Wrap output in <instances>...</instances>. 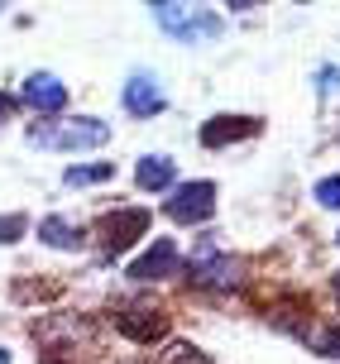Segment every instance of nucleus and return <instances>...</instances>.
<instances>
[{
  "label": "nucleus",
  "mask_w": 340,
  "mask_h": 364,
  "mask_svg": "<svg viewBox=\"0 0 340 364\" xmlns=\"http://www.w3.org/2000/svg\"><path fill=\"white\" fill-rule=\"evenodd\" d=\"M154 19L163 24V34H173L178 43H206V38L221 34V15L201 10V5H173V0H159V5H154Z\"/></svg>",
  "instance_id": "obj_1"
},
{
  "label": "nucleus",
  "mask_w": 340,
  "mask_h": 364,
  "mask_svg": "<svg viewBox=\"0 0 340 364\" xmlns=\"http://www.w3.org/2000/svg\"><path fill=\"white\" fill-rule=\"evenodd\" d=\"M19 96L34 110H43V115H58V110L68 106V82H58L53 73H29L24 87H19Z\"/></svg>",
  "instance_id": "obj_7"
},
{
  "label": "nucleus",
  "mask_w": 340,
  "mask_h": 364,
  "mask_svg": "<svg viewBox=\"0 0 340 364\" xmlns=\"http://www.w3.org/2000/svg\"><path fill=\"white\" fill-rule=\"evenodd\" d=\"M163 106H168V96H163V87H159V77H154V73H134L125 82V110H129V115L149 120V115H159Z\"/></svg>",
  "instance_id": "obj_8"
},
{
  "label": "nucleus",
  "mask_w": 340,
  "mask_h": 364,
  "mask_svg": "<svg viewBox=\"0 0 340 364\" xmlns=\"http://www.w3.org/2000/svg\"><path fill=\"white\" fill-rule=\"evenodd\" d=\"M19 230H24V216H0V245L19 240Z\"/></svg>",
  "instance_id": "obj_16"
},
{
  "label": "nucleus",
  "mask_w": 340,
  "mask_h": 364,
  "mask_svg": "<svg viewBox=\"0 0 340 364\" xmlns=\"http://www.w3.org/2000/svg\"><path fill=\"white\" fill-rule=\"evenodd\" d=\"M159 364H211V360H206V355H201L192 341H173V346L163 350V360H159Z\"/></svg>",
  "instance_id": "obj_13"
},
{
  "label": "nucleus",
  "mask_w": 340,
  "mask_h": 364,
  "mask_svg": "<svg viewBox=\"0 0 340 364\" xmlns=\"http://www.w3.org/2000/svg\"><path fill=\"white\" fill-rule=\"evenodd\" d=\"M259 120H245V115H225V120H211L201 129V144L206 149H221V144H235V139H250Z\"/></svg>",
  "instance_id": "obj_10"
},
{
  "label": "nucleus",
  "mask_w": 340,
  "mask_h": 364,
  "mask_svg": "<svg viewBox=\"0 0 340 364\" xmlns=\"http://www.w3.org/2000/svg\"><path fill=\"white\" fill-rule=\"evenodd\" d=\"M134 178H139L144 192H163V187H173V159H163V154H149V159H139Z\"/></svg>",
  "instance_id": "obj_11"
},
{
  "label": "nucleus",
  "mask_w": 340,
  "mask_h": 364,
  "mask_svg": "<svg viewBox=\"0 0 340 364\" xmlns=\"http://www.w3.org/2000/svg\"><path fill=\"white\" fill-rule=\"evenodd\" d=\"M29 139L43 149H101L110 139V129L96 115H77V120H63V125H38Z\"/></svg>",
  "instance_id": "obj_2"
},
{
  "label": "nucleus",
  "mask_w": 340,
  "mask_h": 364,
  "mask_svg": "<svg viewBox=\"0 0 340 364\" xmlns=\"http://www.w3.org/2000/svg\"><path fill=\"white\" fill-rule=\"evenodd\" d=\"M211 211H216L211 182H187V187H178V197H168V216L178 225H201V220H211Z\"/></svg>",
  "instance_id": "obj_6"
},
{
  "label": "nucleus",
  "mask_w": 340,
  "mask_h": 364,
  "mask_svg": "<svg viewBox=\"0 0 340 364\" xmlns=\"http://www.w3.org/2000/svg\"><path fill=\"white\" fill-rule=\"evenodd\" d=\"M336 302H340V273H336Z\"/></svg>",
  "instance_id": "obj_19"
},
{
  "label": "nucleus",
  "mask_w": 340,
  "mask_h": 364,
  "mask_svg": "<svg viewBox=\"0 0 340 364\" xmlns=\"http://www.w3.org/2000/svg\"><path fill=\"white\" fill-rule=\"evenodd\" d=\"M120 331L129 341H159L168 331V311H163L159 297H134V302L120 307Z\"/></svg>",
  "instance_id": "obj_5"
},
{
  "label": "nucleus",
  "mask_w": 340,
  "mask_h": 364,
  "mask_svg": "<svg viewBox=\"0 0 340 364\" xmlns=\"http://www.w3.org/2000/svg\"><path fill=\"white\" fill-rule=\"evenodd\" d=\"M10 115H15V101H10V96H0V120H10Z\"/></svg>",
  "instance_id": "obj_18"
},
{
  "label": "nucleus",
  "mask_w": 340,
  "mask_h": 364,
  "mask_svg": "<svg viewBox=\"0 0 340 364\" xmlns=\"http://www.w3.org/2000/svg\"><path fill=\"white\" fill-rule=\"evenodd\" d=\"M96 235H101V250L106 255H125L139 235H149V211L144 206H115L96 220Z\"/></svg>",
  "instance_id": "obj_4"
},
{
  "label": "nucleus",
  "mask_w": 340,
  "mask_h": 364,
  "mask_svg": "<svg viewBox=\"0 0 340 364\" xmlns=\"http://www.w3.org/2000/svg\"><path fill=\"white\" fill-rule=\"evenodd\" d=\"M187 278H192L197 288H235V283L245 278V259L221 255L211 240H201V250L192 255V264H187Z\"/></svg>",
  "instance_id": "obj_3"
},
{
  "label": "nucleus",
  "mask_w": 340,
  "mask_h": 364,
  "mask_svg": "<svg viewBox=\"0 0 340 364\" xmlns=\"http://www.w3.org/2000/svg\"><path fill=\"white\" fill-rule=\"evenodd\" d=\"M38 235H43V245H53V250H82V230L63 216H48L38 225Z\"/></svg>",
  "instance_id": "obj_12"
},
{
  "label": "nucleus",
  "mask_w": 340,
  "mask_h": 364,
  "mask_svg": "<svg viewBox=\"0 0 340 364\" xmlns=\"http://www.w3.org/2000/svg\"><path fill=\"white\" fill-rule=\"evenodd\" d=\"M340 87V63L336 68H322V77H317V91H336Z\"/></svg>",
  "instance_id": "obj_17"
},
{
  "label": "nucleus",
  "mask_w": 340,
  "mask_h": 364,
  "mask_svg": "<svg viewBox=\"0 0 340 364\" xmlns=\"http://www.w3.org/2000/svg\"><path fill=\"white\" fill-rule=\"evenodd\" d=\"M115 168L110 164H91V168H68V187H87V182H110Z\"/></svg>",
  "instance_id": "obj_14"
},
{
  "label": "nucleus",
  "mask_w": 340,
  "mask_h": 364,
  "mask_svg": "<svg viewBox=\"0 0 340 364\" xmlns=\"http://www.w3.org/2000/svg\"><path fill=\"white\" fill-rule=\"evenodd\" d=\"M134 278L139 283H154V278H168V273H178V245L173 240H154L139 259H134Z\"/></svg>",
  "instance_id": "obj_9"
},
{
  "label": "nucleus",
  "mask_w": 340,
  "mask_h": 364,
  "mask_svg": "<svg viewBox=\"0 0 340 364\" xmlns=\"http://www.w3.org/2000/svg\"><path fill=\"white\" fill-rule=\"evenodd\" d=\"M317 201H322V206H340V173L317 182Z\"/></svg>",
  "instance_id": "obj_15"
}]
</instances>
